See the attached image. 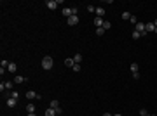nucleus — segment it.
<instances>
[{"mask_svg":"<svg viewBox=\"0 0 157 116\" xmlns=\"http://www.w3.org/2000/svg\"><path fill=\"white\" fill-rule=\"evenodd\" d=\"M52 66H54V61H52V57H51V56H46V57L42 59V68H44L46 71L52 69Z\"/></svg>","mask_w":157,"mask_h":116,"instance_id":"obj_1","label":"nucleus"},{"mask_svg":"<svg viewBox=\"0 0 157 116\" xmlns=\"http://www.w3.org/2000/svg\"><path fill=\"white\" fill-rule=\"evenodd\" d=\"M60 4H61L60 0H47V2H46L47 9H51V11H54V9H56V7L60 5Z\"/></svg>","mask_w":157,"mask_h":116,"instance_id":"obj_2","label":"nucleus"},{"mask_svg":"<svg viewBox=\"0 0 157 116\" xmlns=\"http://www.w3.org/2000/svg\"><path fill=\"white\" fill-rule=\"evenodd\" d=\"M136 31H138V33H141V35H147V29H145V23L138 21V23H136Z\"/></svg>","mask_w":157,"mask_h":116,"instance_id":"obj_3","label":"nucleus"},{"mask_svg":"<svg viewBox=\"0 0 157 116\" xmlns=\"http://www.w3.org/2000/svg\"><path fill=\"white\" fill-rule=\"evenodd\" d=\"M26 99H28V101H33V99H40V95H38L37 92H33V90H28V92H26Z\"/></svg>","mask_w":157,"mask_h":116,"instance_id":"obj_4","label":"nucleus"},{"mask_svg":"<svg viewBox=\"0 0 157 116\" xmlns=\"http://www.w3.org/2000/svg\"><path fill=\"white\" fill-rule=\"evenodd\" d=\"M66 23H68V26H75V24H78V16H72V17H68Z\"/></svg>","mask_w":157,"mask_h":116,"instance_id":"obj_5","label":"nucleus"},{"mask_svg":"<svg viewBox=\"0 0 157 116\" xmlns=\"http://www.w3.org/2000/svg\"><path fill=\"white\" fill-rule=\"evenodd\" d=\"M5 104H7L9 107H16V104H17V99H14V97H7Z\"/></svg>","mask_w":157,"mask_h":116,"instance_id":"obj_6","label":"nucleus"},{"mask_svg":"<svg viewBox=\"0 0 157 116\" xmlns=\"http://www.w3.org/2000/svg\"><path fill=\"white\" fill-rule=\"evenodd\" d=\"M63 16H65L66 19H68V17H72V16H73V11H72V7H65V9H63Z\"/></svg>","mask_w":157,"mask_h":116,"instance_id":"obj_7","label":"nucleus"},{"mask_svg":"<svg viewBox=\"0 0 157 116\" xmlns=\"http://www.w3.org/2000/svg\"><path fill=\"white\" fill-rule=\"evenodd\" d=\"M14 83H17V85H19V83H26V78L21 76V74H16L14 76Z\"/></svg>","mask_w":157,"mask_h":116,"instance_id":"obj_8","label":"nucleus"},{"mask_svg":"<svg viewBox=\"0 0 157 116\" xmlns=\"http://www.w3.org/2000/svg\"><path fill=\"white\" fill-rule=\"evenodd\" d=\"M145 29H147V33H154L155 31V24L154 23H147L145 24Z\"/></svg>","mask_w":157,"mask_h":116,"instance_id":"obj_9","label":"nucleus"},{"mask_svg":"<svg viewBox=\"0 0 157 116\" xmlns=\"http://www.w3.org/2000/svg\"><path fill=\"white\" fill-rule=\"evenodd\" d=\"M103 23H105V19H101V17H96L94 19V26L96 28H103Z\"/></svg>","mask_w":157,"mask_h":116,"instance_id":"obj_10","label":"nucleus"},{"mask_svg":"<svg viewBox=\"0 0 157 116\" xmlns=\"http://www.w3.org/2000/svg\"><path fill=\"white\" fill-rule=\"evenodd\" d=\"M16 69H17V66H16L14 62H9V66H7V71H9V73H12V74H14V73H16Z\"/></svg>","mask_w":157,"mask_h":116,"instance_id":"obj_11","label":"nucleus"},{"mask_svg":"<svg viewBox=\"0 0 157 116\" xmlns=\"http://www.w3.org/2000/svg\"><path fill=\"white\" fill-rule=\"evenodd\" d=\"M65 64H66L68 68H73V64H75V61H73V57H66V59H65Z\"/></svg>","mask_w":157,"mask_h":116,"instance_id":"obj_12","label":"nucleus"},{"mask_svg":"<svg viewBox=\"0 0 157 116\" xmlns=\"http://www.w3.org/2000/svg\"><path fill=\"white\" fill-rule=\"evenodd\" d=\"M94 12H96L98 17H103V16H105V9H103V7H96V11H94Z\"/></svg>","mask_w":157,"mask_h":116,"instance_id":"obj_13","label":"nucleus"},{"mask_svg":"<svg viewBox=\"0 0 157 116\" xmlns=\"http://www.w3.org/2000/svg\"><path fill=\"white\" fill-rule=\"evenodd\" d=\"M26 111H28V114H30V113H35V104H33V102L26 104Z\"/></svg>","mask_w":157,"mask_h":116,"instance_id":"obj_14","label":"nucleus"},{"mask_svg":"<svg viewBox=\"0 0 157 116\" xmlns=\"http://www.w3.org/2000/svg\"><path fill=\"white\" fill-rule=\"evenodd\" d=\"M58 113H56V109H52V107H49V109H46V116H56Z\"/></svg>","mask_w":157,"mask_h":116,"instance_id":"obj_15","label":"nucleus"},{"mask_svg":"<svg viewBox=\"0 0 157 116\" xmlns=\"http://www.w3.org/2000/svg\"><path fill=\"white\" fill-rule=\"evenodd\" d=\"M129 68H131V73H138V68H140V66H138V62H131Z\"/></svg>","mask_w":157,"mask_h":116,"instance_id":"obj_16","label":"nucleus"},{"mask_svg":"<svg viewBox=\"0 0 157 116\" xmlns=\"http://www.w3.org/2000/svg\"><path fill=\"white\" fill-rule=\"evenodd\" d=\"M73 61H75V64H80V62H82V54H75Z\"/></svg>","mask_w":157,"mask_h":116,"instance_id":"obj_17","label":"nucleus"},{"mask_svg":"<svg viewBox=\"0 0 157 116\" xmlns=\"http://www.w3.org/2000/svg\"><path fill=\"white\" fill-rule=\"evenodd\" d=\"M49 107H52V109H58V107H60V102L54 99V101H51V106H49Z\"/></svg>","mask_w":157,"mask_h":116,"instance_id":"obj_18","label":"nucleus"},{"mask_svg":"<svg viewBox=\"0 0 157 116\" xmlns=\"http://www.w3.org/2000/svg\"><path fill=\"white\" fill-rule=\"evenodd\" d=\"M140 36H141V33H138V31L134 29V31H133V40H138Z\"/></svg>","mask_w":157,"mask_h":116,"instance_id":"obj_19","label":"nucleus"},{"mask_svg":"<svg viewBox=\"0 0 157 116\" xmlns=\"http://www.w3.org/2000/svg\"><path fill=\"white\" fill-rule=\"evenodd\" d=\"M96 35H98V36L105 35V29H103V28H96Z\"/></svg>","mask_w":157,"mask_h":116,"instance_id":"obj_20","label":"nucleus"},{"mask_svg":"<svg viewBox=\"0 0 157 116\" xmlns=\"http://www.w3.org/2000/svg\"><path fill=\"white\" fill-rule=\"evenodd\" d=\"M12 87H14V82H5V88L7 90H11Z\"/></svg>","mask_w":157,"mask_h":116,"instance_id":"obj_21","label":"nucleus"},{"mask_svg":"<svg viewBox=\"0 0 157 116\" xmlns=\"http://www.w3.org/2000/svg\"><path fill=\"white\" fill-rule=\"evenodd\" d=\"M9 97H14V99H19V94H17L16 90H12V92L9 94Z\"/></svg>","mask_w":157,"mask_h":116,"instance_id":"obj_22","label":"nucleus"},{"mask_svg":"<svg viewBox=\"0 0 157 116\" xmlns=\"http://www.w3.org/2000/svg\"><path fill=\"white\" fill-rule=\"evenodd\" d=\"M122 19L129 21V19H131V14H129V12H122Z\"/></svg>","mask_w":157,"mask_h":116,"instance_id":"obj_23","label":"nucleus"},{"mask_svg":"<svg viewBox=\"0 0 157 116\" xmlns=\"http://www.w3.org/2000/svg\"><path fill=\"white\" fill-rule=\"evenodd\" d=\"M110 26H112V24H110L108 21H105V23H103V29H105V31H107V29H110Z\"/></svg>","mask_w":157,"mask_h":116,"instance_id":"obj_24","label":"nucleus"},{"mask_svg":"<svg viewBox=\"0 0 157 116\" xmlns=\"http://www.w3.org/2000/svg\"><path fill=\"white\" fill-rule=\"evenodd\" d=\"M140 116H148V111L143 107V109H140Z\"/></svg>","mask_w":157,"mask_h":116,"instance_id":"obj_25","label":"nucleus"},{"mask_svg":"<svg viewBox=\"0 0 157 116\" xmlns=\"http://www.w3.org/2000/svg\"><path fill=\"white\" fill-rule=\"evenodd\" d=\"M73 71H75V73L80 71V64H73Z\"/></svg>","mask_w":157,"mask_h":116,"instance_id":"obj_26","label":"nucleus"},{"mask_svg":"<svg viewBox=\"0 0 157 116\" xmlns=\"http://www.w3.org/2000/svg\"><path fill=\"white\" fill-rule=\"evenodd\" d=\"M129 21H131V23H134V24H136V23H138V17H136V16H131V19H129Z\"/></svg>","mask_w":157,"mask_h":116,"instance_id":"obj_27","label":"nucleus"},{"mask_svg":"<svg viewBox=\"0 0 157 116\" xmlns=\"http://www.w3.org/2000/svg\"><path fill=\"white\" fill-rule=\"evenodd\" d=\"M87 11H89V12H94V11H96V7H94V5H87Z\"/></svg>","mask_w":157,"mask_h":116,"instance_id":"obj_28","label":"nucleus"},{"mask_svg":"<svg viewBox=\"0 0 157 116\" xmlns=\"http://www.w3.org/2000/svg\"><path fill=\"white\" fill-rule=\"evenodd\" d=\"M103 116H113V114H110V113H103Z\"/></svg>","mask_w":157,"mask_h":116,"instance_id":"obj_29","label":"nucleus"},{"mask_svg":"<svg viewBox=\"0 0 157 116\" xmlns=\"http://www.w3.org/2000/svg\"><path fill=\"white\" fill-rule=\"evenodd\" d=\"M28 116H37V114H35V113H30V114H28Z\"/></svg>","mask_w":157,"mask_h":116,"instance_id":"obj_30","label":"nucleus"},{"mask_svg":"<svg viewBox=\"0 0 157 116\" xmlns=\"http://www.w3.org/2000/svg\"><path fill=\"white\" fill-rule=\"evenodd\" d=\"M154 24H155V28H157V19H155V21H154Z\"/></svg>","mask_w":157,"mask_h":116,"instance_id":"obj_31","label":"nucleus"},{"mask_svg":"<svg viewBox=\"0 0 157 116\" xmlns=\"http://www.w3.org/2000/svg\"><path fill=\"white\" fill-rule=\"evenodd\" d=\"M113 116H122V114H113Z\"/></svg>","mask_w":157,"mask_h":116,"instance_id":"obj_32","label":"nucleus"},{"mask_svg":"<svg viewBox=\"0 0 157 116\" xmlns=\"http://www.w3.org/2000/svg\"><path fill=\"white\" fill-rule=\"evenodd\" d=\"M148 116H157V114H148Z\"/></svg>","mask_w":157,"mask_h":116,"instance_id":"obj_33","label":"nucleus"}]
</instances>
